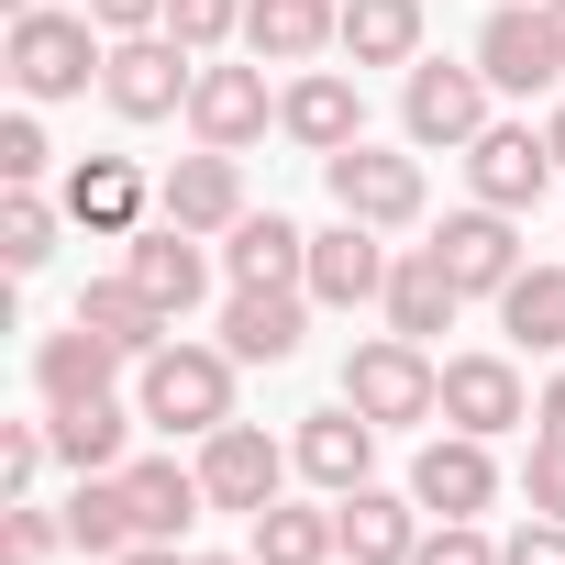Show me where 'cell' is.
<instances>
[{"instance_id": "1", "label": "cell", "mask_w": 565, "mask_h": 565, "mask_svg": "<svg viewBox=\"0 0 565 565\" xmlns=\"http://www.w3.org/2000/svg\"><path fill=\"white\" fill-rule=\"evenodd\" d=\"M0 67H12V89H23V100H78V89L111 67V45H100V23H89V12H23V23H12V45H0Z\"/></svg>"}, {"instance_id": "2", "label": "cell", "mask_w": 565, "mask_h": 565, "mask_svg": "<svg viewBox=\"0 0 565 565\" xmlns=\"http://www.w3.org/2000/svg\"><path fill=\"white\" fill-rule=\"evenodd\" d=\"M344 399H355L377 433H399V422H433V411H444V366H433L411 333H366V344L344 355Z\"/></svg>"}, {"instance_id": "3", "label": "cell", "mask_w": 565, "mask_h": 565, "mask_svg": "<svg viewBox=\"0 0 565 565\" xmlns=\"http://www.w3.org/2000/svg\"><path fill=\"white\" fill-rule=\"evenodd\" d=\"M134 399H145L156 433H222V422H233V355H211V344H156Z\"/></svg>"}, {"instance_id": "4", "label": "cell", "mask_w": 565, "mask_h": 565, "mask_svg": "<svg viewBox=\"0 0 565 565\" xmlns=\"http://www.w3.org/2000/svg\"><path fill=\"white\" fill-rule=\"evenodd\" d=\"M189 89H200V56H189L178 34H111L100 100H111L122 122H167V111H189Z\"/></svg>"}, {"instance_id": "5", "label": "cell", "mask_w": 565, "mask_h": 565, "mask_svg": "<svg viewBox=\"0 0 565 565\" xmlns=\"http://www.w3.org/2000/svg\"><path fill=\"white\" fill-rule=\"evenodd\" d=\"M399 122H411L422 156H466V145L488 134V67H411Z\"/></svg>"}, {"instance_id": "6", "label": "cell", "mask_w": 565, "mask_h": 565, "mask_svg": "<svg viewBox=\"0 0 565 565\" xmlns=\"http://www.w3.org/2000/svg\"><path fill=\"white\" fill-rule=\"evenodd\" d=\"M477 67H488V89H554L565 78V45H554V12L543 0H488V34H477Z\"/></svg>"}, {"instance_id": "7", "label": "cell", "mask_w": 565, "mask_h": 565, "mask_svg": "<svg viewBox=\"0 0 565 565\" xmlns=\"http://www.w3.org/2000/svg\"><path fill=\"white\" fill-rule=\"evenodd\" d=\"M322 178H333V211H355V222H377V233L422 222V156H388V145H344V156H322Z\"/></svg>"}, {"instance_id": "8", "label": "cell", "mask_w": 565, "mask_h": 565, "mask_svg": "<svg viewBox=\"0 0 565 565\" xmlns=\"http://www.w3.org/2000/svg\"><path fill=\"white\" fill-rule=\"evenodd\" d=\"M289 466H300V455H289V444H266L255 422L200 433V488H211V510H244V521H255V510L277 499V477H289Z\"/></svg>"}, {"instance_id": "9", "label": "cell", "mask_w": 565, "mask_h": 565, "mask_svg": "<svg viewBox=\"0 0 565 565\" xmlns=\"http://www.w3.org/2000/svg\"><path fill=\"white\" fill-rule=\"evenodd\" d=\"M554 178H565V167H554V145H543L532 122H488V134L466 145V189H477L488 211H532Z\"/></svg>"}, {"instance_id": "10", "label": "cell", "mask_w": 565, "mask_h": 565, "mask_svg": "<svg viewBox=\"0 0 565 565\" xmlns=\"http://www.w3.org/2000/svg\"><path fill=\"white\" fill-rule=\"evenodd\" d=\"M300 289L322 300V311H366V300H388V244H377V222H333V233H311V266H300Z\"/></svg>"}, {"instance_id": "11", "label": "cell", "mask_w": 565, "mask_h": 565, "mask_svg": "<svg viewBox=\"0 0 565 565\" xmlns=\"http://www.w3.org/2000/svg\"><path fill=\"white\" fill-rule=\"evenodd\" d=\"M433 255H444V277L466 300H499L510 277H521V233H510V211H488V200H466V211H444V233H433Z\"/></svg>"}, {"instance_id": "12", "label": "cell", "mask_w": 565, "mask_h": 565, "mask_svg": "<svg viewBox=\"0 0 565 565\" xmlns=\"http://www.w3.org/2000/svg\"><path fill=\"white\" fill-rule=\"evenodd\" d=\"M122 244H134V255H122V277H134V289H145L167 322H189V311H200V289H211L200 233H178V222L156 211V222H145V233H122Z\"/></svg>"}, {"instance_id": "13", "label": "cell", "mask_w": 565, "mask_h": 565, "mask_svg": "<svg viewBox=\"0 0 565 565\" xmlns=\"http://www.w3.org/2000/svg\"><path fill=\"white\" fill-rule=\"evenodd\" d=\"M156 211H167L178 233H233V222H244V167H233L222 145H200V156H178V167L156 178Z\"/></svg>"}, {"instance_id": "14", "label": "cell", "mask_w": 565, "mask_h": 565, "mask_svg": "<svg viewBox=\"0 0 565 565\" xmlns=\"http://www.w3.org/2000/svg\"><path fill=\"white\" fill-rule=\"evenodd\" d=\"M444 422H455V433H477V444L521 433V422H532L521 366H510V355H455V366H444Z\"/></svg>"}, {"instance_id": "15", "label": "cell", "mask_w": 565, "mask_h": 565, "mask_svg": "<svg viewBox=\"0 0 565 565\" xmlns=\"http://www.w3.org/2000/svg\"><path fill=\"white\" fill-rule=\"evenodd\" d=\"M277 134H289V145H311V156L366 145V100H355V78H333V67L289 78V89H277Z\"/></svg>"}, {"instance_id": "16", "label": "cell", "mask_w": 565, "mask_h": 565, "mask_svg": "<svg viewBox=\"0 0 565 565\" xmlns=\"http://www.w3.org/2000/svg\"><path fill=\"white\" fill-rule=\"evenodd\" d=\"M266 122H277V100H266V67H200V89H189V134H200V145L244 156Z\"/></svg>"}, {"instance_id": "17", "label": "cell", "mask_w": 565, "mask_h": 565, "mask_svg": "<svg viewBox=\"0 0 565 565\" xmlns=\"http://www.w3.org/2000/svg\"><path fill=\"white\" fill-rule=\"evenodd\" d=\"M411 499H422V510H444V521H477V510L499 499L488 444H477V433H433V444H422V466H411Z\"/></svg>"}, {"instance_id": "18", "label": "cell", "mask_w": 565, "mask_h": 565, "mask_svg": "<svg viewBox=\"0 0 565 565\" xmlns=\"http://www.w3.org/2000/svg\"><path fill=\"white\" fill-rule=\"evenodd\" d=\"M122 499H134V543H189V521L211 510L200 466H178V455H134L122 466Z\"/></svg>"}, {"instance_id": "19", "label": "cell", "mask_w": 565, "mask_h": 565, "mask_svg": "<svg viewBox=\"0 0 565 565\" xmlns=\"http://www.w3.org/2000/svg\"><path fill=\"white\" fill-rule=\"evenodd\" d=\"M300 311H311V289H233L222 300V355L233 366H289L300 355Z\"/></svg>"}, {"instance_id": "20", "label": "cell", "mask_w": 565, "mask_h": 565, "mask_svg": "<svg viewBox=\"0 0 565 565\" xmlns=\"http://www.w3.org/2000/svg\"><path fill=\"white\" fill-rule=\"evenodd\" d=\"M244 45L255 67H311L322 45H344V0H244Z\"/></svg>"}, {"instance_id": "21", "label": "cell", "mask_w": 565, "mask_h": 565, "mask_svg": "<svg viewBox=\"0 0 565 565\" xmlns=\"http://www.w3.org/2000/svg\"><path fill=\"white\" fill-rule=\"evenodd\" d=\"M111 366H134V355H122V344H100L89 322H67V333H45V344H34V388H45V411L111 399Z\"/></svg>"}, {"instance_id": "22", "label": "cell", "mask_w": 565, "mask_h": 565, "mask_svg": "<svg viewBox=\"0 0 565 565\" xmlns=\"http://www.w3.org/2000/svg\"><path fill=\"white\" fill-rule=\"evenodd\" d=\"M289 455H300V477H311V488H333V499H344V488H366V466H377V422H366L355 399H344V411H311Z\"/></svg>"}, {"instance_id": "23", "label": "cell", "mask_w": 565, "mask_h": 565, "mask_svg": "<svg viewBox=\"0 0 565 565\" xmlns=\"http://www.w3.org/2000/svg\"><path fill=\"white\" fill-rule=\"evenodd\" d=\"M222 266H233V289H300L311 233H300V222H277V211H244V222L222 233Z\"/></svg>"}, {"instance_id": "24", "label": "cell", "mask_w": 565, "mask_h": 565, "mask_svg": "<svg viewBox=\"0 0 565 565\" xmlns=\"http://www.w3.org/2000/svg\"><path fill=\"white\" fill-rule=\"evenodd\" d=\"M333 521H344V554H355V565H411V554H422V499L344 488V499H333Z\"/></svg>"}, {"instance_id": "25", "label": "cell", "mask_w": 565, "mask_h": 565, "mask_svg": "<svg viewBox=\"0 0 565 565\" xmlns=\"http://www.w3.org/2000/svg\"><path fill=\"white\" fill-rule=\"evenodd\" d=\"M466 311V289L444 277V255L433 244H411V255H388V333H411V344H433L444 322Z\"/></svg>"}, {"instance_id": "26", "label": "cell", "mask_w": 565, "mask_h": 565, "mask_svg": "<svg viewBox=\"0 0 565 565\" xmlns=\"http://www.w3.org/2000/svg\"><path fill=\"white\" fill-rule=\"evenodd\" d=\"M78 322H89L100 344H122L134 366H145V355H156V344L178 333V322H167V311H156L145 289H134V277H89V289H78Z\"/></svg>"}, {"instance_id": "27", "label": "cell", "mask_w": 565, "mask_h": 565, "mask_svg": "<svg viewBox=\"0 0 565 565\" xmlns=\"http://www.w3.org/2000/svg\"><path fill=\"white\" fill-rule=\"evenodd\" d=\"M67 222H78V233H145V178H134L122 156H89V167L67 178Z\"/></svg>"}, {"instance_id": "28", "label": "cell", "mask_w": 565, "mask_h": 565, "mask_svg": "<svg viewBox=\"0 0 565 565\" xmlns=\"http://www.w3.org/2000/svg\"><path fill=\"white\" fill-rule=\"evenodd\" d=\"M244 554H255V565H333V554H344V521H333V510H289V499H266Z\"/></svg>"}, {"instance_id": "29", "label": "cell", "mask_w": 565, "mask_h": 565, "mask_svg": "<svg viewBox=\"0 0 565 565\" xmlns=\"http://www.w3.org/2000/svg\"><path fill=\"white\" fill-rule=\"evenodd\" d=\"M499 322L521 355H565V266H521L499 289Z\"/></svg>"}, {"instance_id": "30", "label": "cell", "mask_w": 565, "mask_h": 565, "mask_svg": "<svg viewBox=\"0 0 565 565\" xmlns=\"http://www.w3.org/2000/svg\"><path fill=\"white\" fill-rule=\"evenodd\" d=\"M45 433H56V455H67L78 477H111V466H134V455H122V433H134V411H122V399H78V411H45Z\"/></svg>"}, {"instance_id": "31", "label": "cell", "mask_w": 565, "mask_h": 565, "mask_svg": "<svg viewBox=\"0 0 565 565\" xmlns=\"http://www.w3.org/2000/svg\"><path fill=\"white\" fill-rule=\"evenodd\" d=\"M344 56L355 67H411L422 56V0H344Z\"/></svg>"}, {"instance_id": "32", "label": "cell", "mask_w": 565, "mask_h": 565, "mask_svg": "<svg viewBox=\"0 0 565 565\" xmlns=\"http://www.w3.org/2000/svg\"><path fill=\"white\" fill-rule=\"evenodd\" d=\"M67 543H78V554H122V543H134V499H122V466L67 488Z\"/></svg>"}, {"instance_id": "33", "label": "cell", "mask_w": 565, "mask_h": 565, "mask_svg": "<svg viewBox=\"0 0 565 565\" xmlns=\"http://www.w3.org/2000/svg\"><path fill=\"white\" fill-rule=\"evenodd\" d=\"M56 222H67V200L12 189V200H0V266H12V277H34V266L56 255Z\"/></svg>"}, {"instance_id": "34", "label": "cell", "mask_w": 565, "mask_h": 565, "mask_svg": "<svg viewBox=\"0 0 565 565\" xmlns=\"http://www.w3.org/2000/svg\"><path fill=\"white\" fill-rule=\"evenodd\" d=\"M56 543H67V510H34V499L0 510V565H45Z\"/></svg>"}, {"instance_id": "35", "label": "cell", "mask_w": 565, "mask_h": 565, "mask_svg": "<svg viewBox=\"0 0 565 565\" xmlns=\"http://www.w3.org/2000/svg\"><path fill=\"white\" fill-rule=\"evenodd\" d=\"M167 34H178L189 56H211V45L244 34V0H167Z\"/></svg>"}, {"instance_id": "36", "label": "cell", "mask_w": 565, "mask_h": 565, "mask_svg": "<svg viewBox=\"0 0 565 565\" xmlns=\"http://www.w3.org/2000/svg\"><path fill=\"white\" fill-rule=\"evenodd\" d=\"M45 455H56V433H45V422H0V488H12V499L45 477Z\"/></svg>"}, {"instance_id": "37", "label": "cell", "mask_w": 565, "mask_h": 565, "mask_svg": "<svg viewBox=\"0 0 565 565\" xmlns=\"http://www.w3.org/2000/svg\"><path fill=\"white\" fill-rule=\"evenodd\" d=\"M521 499L543 521H565V433H532V466H521Z\"/></svg>"}, {"instance_id": "38", "label": "cell", "mask_w": 565, "mask_h": 565, "mask_svg": "<svg viewBox=\"0 0 565 565\" xmlns=\"http://www.w3.org/2000/svg\"><path fill=\"white\" fill-rule=\"evenodd\" d=\"M56 156H45V134H34V111H12V122H0V189H34Z\"/></svg>"}, {"instance_id": "39", "label": "cell", "mask_w": 565, "mask_h": 565, "mask_svg": "<svg viewBox=\"0 0 565 565\" xmlns=\"http://www.w3.org/2000/svg\"><path fill=\"white\" fill-rule=\"evenodd\" d=\"M411 565H499V543L477 532V521H444V532H422V554Z\"/></svg>"}, {"instance_id": "40", "label": "cell", "mask_w": 565, "mask_h": 565, "mask_svg": "<svg viewBox=\"0 0 565 565\" xmlns=\"http://www.w3.org/2000/svg\"><path fill=\"white\" fill-rule=\"evenodd\" d=\"M499 565H565V521H543V510H532V521L499 543Z\"/></svg>"}, {"instance_id": "41", "label": "cell", "mask_w": 565, "mask_h": 565, "mask_svg": "<svg viewBox=\"0 0 565 565\" xmlns=\"http://www.w3.org/2000/svg\"><path fill=\"white\" fill-rule=\"evenodd\" d=\"M100 34H167V0H89Z\"/></svg>"}, {"instance_id": "42", "label": "cell", "mask_w": 565, "mask_h": 565, "mask_svg": "<svg viewBox=\"0 0 565 565\" xmlns=\"http://www.w3.org/2000/svg\"><path fill=\"white\" fill-rule=\"evenodd\" d=\"M111 565H189V554H178V543H122Z\"/></svg>"}, {"instance_id": "43", "label": "cell", "mask_w": 565, "mask_h": 565, "mask_svg": "<svg viewBox=\"0 0 565 565\" xmlns=\"http://www.w3.org/2000/svg\"><path fill=\"white\" fill-rule=\"evenodd\" d=\"M543 433H565V377H554V388H543Z\"/></svg>"}, {"instance_id": "44", "label": "cell", "mask_w": 565, "mask_h": 565, "mask_svg": "<svg viewBox=\"0 0 565 565\" xmlns=\"http://www.w3.org/2000/svg\"><path fill=\"white\" fill-rule=\"evenodd\" d=\"M543 145H554V167H565V100H554V122H543Z\"/></svg>"}, {"instance_id": "45", "label": "cell", "mask_w": 565, "mask_h": 565, "mask_svg": "<svg viewBox=\"0 0 565 565\" xmlns=\"http://www.w3.org/2000/svg\"><path fill=\"white\" fill-rule=\"evenodd\" d=\"M189 565H255V554H189Z\"/></svg>"}, {"instance_id": "46", "label": "cell", "mask_w": 565, "mask_h": 565, "mask_svg": "<svg viewBox=\"0 0 565 565\" xmlns=\"http://www.w3.org/2000/svg\"><path fill=\"white\" fill-rule=\"evenodd\" d=\"M0 12H12V23H23V12H45V0H0Z\"/></svg>"}, {"instance_id": "47", "label": "cell", "mask_w": 565, "mask_h": 565, "mask_svg": "<svg viewBox=\"0 0 565 565\" xmlns=\"http://www.w3.org/2000/svg\"><path fill=\"white\" fill-rule=\"evenodd\" d=\"M543 12H554V45H565V0H543Z\"/></svg>"}]
</instances>
